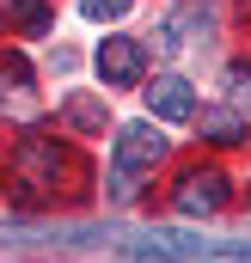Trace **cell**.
Here are the masks:
<instances>
[{"label":"cell","mask_w":251,"mask_h":263,"mask_svg":"<svg viewBox=\"0 0 251 263\" xmlns=\"http://www.w3.org/2000/svg\"><path fill=\"white\" fill-rule=\"evenodd\" d=\"M159 153H166V135H153V123H123V129H117V153H111V196L129 202L141 190L135 178L153 172Z\"/></svg>","instance_id":"6da1fadb"},{"label":"cell","mask_w":251,"mask_h":263,"mask_svg":"<svg viewBox=\"0 0 251 263\" xmlns=\"http://www.w3.org/2000/svg\"><path fill=\"white\" fill-rule=\"evenodd\" d=\"M141 67H147V49L135 37H104L98 43V73L104 86H141Z\"/></svg>","instance_id":"277c9868"},{"label":"cell","mask_w":251,"mask_h":263,"mask_svg":"<svg viewBox=\"0 0 251 263\" xmlns=\"http://www.w3.org/2000/svg\"><path fill=\"white\" fill-rule=\"evenodd\" d=\"M67 153L49 141V135H25L19 147H12V172H19V184H25V196H43L56 178H62Z\"/></svg>","instance_id":"7a4b0ae2"},{"label":"cell","mask_w":251,"mask_h":263,"mask_svg":"<svg viewBox=\"0 0 251 263\" xmlns=\"http://www.w3.org/2000/svg\"><path fill=\"white\" fill-rule=\"evenodd\" d=\"M147 110L159 117V123H190L196 117V92H190L184 73H159L153 86H147Z\"/></svg>","instance_id":"5b68a950"},{"label":"cell","mask_w":251,"mask_h":263,"mask_svg":"<svg viewBox=\"0 0 251 263\" xmlns=\"http://www.w3.org/2000/svg\"><path fill=\"white\" fill-rule=\"evenodd\" d=\"M129 6H135V0H80V12H86V18H123Z\"/></svg>","instance_id":"9c48e42d"},{"label":"cell","mask_w":251,"mask_h":263,"mask_svg":"<svg viewBox=\"0 0 251 263\" xmlns=\"http://www.w3.org/2000/svg\"><path fill=\"white\" fill-rule=\"evenodd\" d=\"M6 12L37 37V31H49V0H6Z\"/></svg>","instance_id":"ba28073f"},{"label":"cell","mask_w":251,"mask_h":263,"mask_svg":"<svg viewBox=\"0 0 251 263\" xmlns=\"http://www.w3.org/2000/svg\"><path fill=\"white\" fill-rule=\"evenodd\" d=\"M172 202H178V214H214V208L227 202V178H221L214 165H196V172L178 178Z\"/></svg>","instance_id":"3957f363"},{"label":"cell","mask_w":251,"mask_h":263,"mask_svg":"<svg viewBox=\"0 0 251 263\" xmlns=\"http://www.w3.org/2000/svg\"><path fill=\"white\" fill-rule=\"evenodd\" d=\"M202 135L221 141V147H233V141H245V117L239 110H202Z\"/></svg>","instance_id":"52a82bcc"},{"label":"cell","mask_w":251,"mask_h":263,"mask_svg":"<svg viewBox=\"0 0 251 263\" xmlns=\"http://www.w3.org/2000/svg\"><path fill=\"white\" fill-rule=\"evenodd\" d=\"M227 80H233V92H239V98H245V92H251V73H245V67H233Z\"/></svg>","instance_id":"30bf717a"},{"label":"cell","mask_w":251,"mask_h":263,"mask_svg":"<svg viewBox=\"0 0 251 263\" xmlns=\"http://www.w3.org/2000/svg\"><path fill=\"white\" fill-rule=\"evenodd\" d=\"M62 123L80 135H104V98H92V92H74L62 98Z\"/></svg>","instance_id":"8992f818"}]
</instances>
